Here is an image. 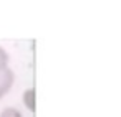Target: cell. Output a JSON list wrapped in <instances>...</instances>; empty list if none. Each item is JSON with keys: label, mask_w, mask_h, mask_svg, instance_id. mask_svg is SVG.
Here are the masks:
<instances>
[{"label": "cell", "mask_w": 121, "mask_h": 117, "mask_svg": "<svg viewBox=\"0 0 121 117\" xmlns=\"http://www.w3.org/2000/svg\"><path fill=\"white\" fill-rule=\"evenodd\" d=\"M7 64H9V55L2 46H0V69L7 68Z\"/></svg>", "instance_id": "277c9868"}, {"label": "cell", "mask_w": 121, "mask_h": 117, "mask_svg": "<svg viewBox=\"0 0 121 117\" xmlns=\"http://www.w3.org/2000/svg\"><path fill=\"white\" fill-rule=\"evenodd\" d=\"M15 81V74L10 68H4V69H0V99H2L12 87Z\"/></svg>", "instance_id": "6da1fadb"}, {"label": "cell", "mask_w": 121, "mask_h": 117, "mask_svg": "<svg viewBox=\"0 0 121 117\" xmlns=\"http://www.w3.org/2000/svg\"><path fill=\"white\" fill-rule=\"evenodd\" d=\"M23 102L30 110H35V91L33 89H27L23 94Z\"/></svg>", "instance_id": "7a4b0ae2"}, {"label": "cell", "mask_w": 121, "mask_h": 117, "mask_svg": "<svg viewBox=\"0 0 121 117\" xmlns=\"http://www.w3.org/2000/svg\"><path fill=\"white\" fill-rule=\"evenodd\" d=\"M0 117H23V115H22V112H20L18 109H15V107H7V109L2 110Z\"/></svg>", "instance_id": "3957f363"}]
</instances>
